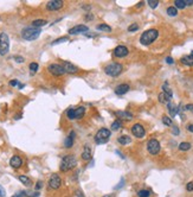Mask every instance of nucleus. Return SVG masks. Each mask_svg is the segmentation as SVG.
Returning a JSON list of instances; mask_svg holds the SVG:
<instances>
[{"mask_svg":"<svg viewBox=\"0 0 193 197\" xmlns=\"http://www.w3.org/2000/svg\"><path fill=\"white\" fill-rule=\"evenodd\" d=\"M158 36H159V31L156 29H149L145 31L142 35H141V37H140V43L142 44V45H151L153 42H154L156 38H158Z\"/></svg>","mask_w":193,"mask_h":197,"instance_id":"obj_1","label":"nucleus"},{"mask_svg":"<svg viewBox=\"0 0 193 197\" xmlns=\"http://www.w3.org/2000/svg\"><path fill=\"white\" fill-rule=\"evenodd\" d=\"M122 70H123V65L117 63V62H111L104 67V72L108 76H111V77L118 76L122 72Z\"/></svg>","mask_w":193,"mask_h":197,"instance_id":"obj_2","label":"nucleus"},{"mask_svg":"<svg viewBox=\"0 0 193 197\" xmlns=\"http://www.w3.org/2000/svg\"><path fill=\"white\" fill-rule=\"evenodd\" d=\"M77 165V159L75 158V156H65V157L62 159L60 162V170L63 172H67L69 170H72V169L76 168Z\"/></svg>","mask_w":193,"mask_h":197,"instance_id":"obj_3","label":"nucleus"},{"mask_svg":"<svg viewBox=\"0 0 193 197\" xmlns=\"http://www.w3.org/2000/svg\"><path fill=\"white\" fill-rule=\"evenodd\" d=\"M42 30L37 28H25L21 31V37L25 40H36L39 37Z\"/></svg>","mask_w":193,"mask_h":197,"instance_id":"obj_4","label":"nucleus"},{"mask_svg":"<svg viewBox=\"0 0 193 197\" xmlns=\"http://www.w3.org/2000/svg\"><path fill=\"white\" fill-rule=\"evenodd\" d=\"M110 136H111L110 129L104 128V127L101 128V129L97 131L96 136H95V141H96V144H98V145L107 144L108 140H109V138H110Z\"/></svg>","mask_w":193,"mask_h":197,"instance_id":"obj_5","label":"nucleus"},{"mask_svg":"<svg viewBox=\"0 0 193 197\" xmlns=\"http://www.w3.org/2000/svg\"><path fill=\"white\" fill-rule=\"evenodd\" d=\"M10 50V39L6 32H1L0 33V55L5 56L7 55Z\"/></svg>","mask_w":193,"mask_h":197,"instance_id":"obj_6","label":"nucleus"},{"mask_svg":"<svg viewBox=\"0 0 193 197\" xmlns=\"http://www.w3.org/2000/svg\"><path fill=\"white\" fill-rule=\"evenodd\" d=\"M86 113L84 107H78V108H69L67 110V117L70 120H75V119H81Z\"/></svg>","mask_w":193,"mask_h":197,"instance_id":"obj_7","label":"nucleus"},{"mask_svg":"<svg viewBox=\"0 0 193 197\" xmlns=\"http://www.w3.org/2000/svg\"><path fill=\"white\" fill-rule=\"evenodd\" d=\"M147 150H148V152H149V154H152V156H156L159 152H160V143H159V140L158 139H149L148 141H147Z\"/></svg>","mask_w":193,"mask_h":197,"instance_id":"obj_8","label":"nucleus"},{"mask_svg":"<svg viewBox=\"0 0 193 197\" xmlns=\"http://www.w3.org/2000/svg\"><path fill=\"white\" fill-rule=\"evenodd\" d=\"M48 70H49V72H50L51 75H53V76H62V75L65 74V70L63 68V65H62V64H57V63L50 64L48 67Z\"/></svg>","mask_w":193,"mask_h":197,"instance_id":"obj_9","label":"nucleus"},{"mask_svg":"<svg viewBox=\"0 0 193 197\" xmlns=\"http://www.w3.org/2000/svg\"><path fill=\"white\" fill-rule=\"evenodd\" d=\"M60 185H62V178L59 177L57 173L51 175V177L49 179V187L53 190H57Z\"/></svg>","mask_w":193,"mask_h":197,"instance_id":"obj_10","label":"nucleus"},{"mask_svg":"<svg viewBox=\"0 0 193 197\" xmlns=\"http://www.w3.org/2000/svg\"><path fill=\"white\" fill-rule=\"evenodd\" d=\"M132 133L134 134V137L136 138H144L146 136V131L144 126L141 125V124H135V125H133V127H132Z\"/></svg>","mask_w":193,"mask_h":197,"instance_id":"obj_11","label":"nucleus"},{"mask_svg":"<svg viewBox=\"0 0 193 197\" xmlns=\"http://www.w3.org/2000/svg\"><path fill=\"white\" fill-rule=\"evenodd\" d=\"M64 2L62 0H51L46 4V10L48 11H58L63 7Z\"/></svg>","mask_w":193,"mask_h":197,"instance_id":"obj_12","label":"nucleus"},{"mask_svg":"<svg viewBox=\"0 0 193 197\" xmlns=\"http://www.w3.org/2000/svg\"><path fill=\"white\" fill-rule=\"evenodd\" d=\"M128 54H129V50L125 45H118V46H116L115 49H114V56L117 57V58L126 57Z\"/></svg>","mask_w":193,"mask_h":197,"instance_id":"obj_13","label":"nucleus"},{"mask_svg":"<svg viewBox=\"0 0 193 197\" xmlns=\"http://www.w3.org/2000/svg\"><path fill=\"white\" fill-rule=\"evenodd\" d=\"M89 31V28L87 25H76L69 30V35H79V33H87Z\"/></svg>","mask_w":193,"mask_h":197,"instance_id":"obj_14","label":"nucleus"},{"mask_svg":"<svg viewBox=\"0 0 193 197\" xmlns=\"http://www.w3.org/2000/svg\"><path fill=\"white\" fill-rule=\"evenodd\" d=\"M115 114H116V117L118 118V120H120V121H121V120H125V121H130V120H133V118H134V115H133L132 113L126 112V110H118V112H116Z\"/></svg>","mask_w":193,"mask_h":197,"instance_id":"obj_15","label":"nucleus"},{"mask_svg":"<svg viewBox=\"0 0 193 197\" xmlns=\"http://www.w3.org/2000/svg\"><path fill=\"white\" fill-rule=\"evenodd\" d=\"M62 65H63V68L65 70V72H68V74H76L78 71V68L76 65H74L72 63H70V62H63L62 63Z\"/></svg>","mask_w":193,"mask_h":197,"instance_id":"obj_16","label":"nucleus"},{"mask_svg":"<svg viewBox=\"0 0 193 197\" xmlns=\"http://www.w3.org/2000/svg\"><path fill=\"white\" fill-rule=\"evenodd\" d=\"M129 84H127V83H122V84H118L115 89V94L116 95H125L126 93H128L129 91Z\"/></svg>","mask_w":193,"mask_h":197,"instance_id":"obj_17","label":"nucleus"},{"mask_svg":"<svg viewBox=\"0 0 193 197\" xmlns=\"http://www.w3.org/2000/svg\"><path fill=\"white\" fill-rule=\"evenodd\" d=\"M10 165L13 169H19L23 165V159L19 156H13L10 159Z\"/></svg>","mask_w":193,"mask_h":197,"instance_id":"obj_18","label":"nucleus"},{"mask_svg":"<svg viewBox=\"0 0 193 197\" xmlns=\"http://www.w3.org/2000/svg\"><path fill=\"white\" fill-rule=\"evenodd\" d=\"M74 138H75V132L71 131L70 134H69L68 137L65 138V140H64V147L65 148L72 147V145H74Z\"/></svg>","mask_w":193,"mask_h":197,"instance_id":"obj_19","label":"nucleus"},{"mask_svg":"<svg viewBox=\"0 0 193 197\" xmlns=\"http://www.w3.org/2000/svg\"><path fill=\"white\" fill-rule=\"evenodd\" d=\"M172 96H173V94H167V93H164L162 91V93L159 94V101L161 103H168V102H171Z\"/></svg>","mask_w":193,"mask_h":197,"instance_id":"obj_20","label":"nucleus"},{"mask_svg":"<svg viewBox=\"0 0 193 197\" xmlns=\"http://www.w3.org/2000/svg\"><path fill=\"white\" fill-rule=\"evenodd\" d=\"M167 108H168V112H169L171 117H175L178 114V112H179V107H177L172 102H168L167 103Z\"/></svg>","mask_w":193,"mask_h":197,"instance_id":"obj_21","label":"nucleus"},{"mask_svg":"<svg viewBox=\"0 0 193 197\" xmlns=\"http://www.w3.org/2000/svg\"><path fill=\"white\" fill-rule=\"evenodd\" d=\"M91 148L89 147V146H84V150H83V152H82V159L83 160H89V159H91Z\"/></svg>","mask_w":193,"mask_h":197,"instance_id":"obj_22","label":"nucleus"},{"mask_svg":"<svg viewBox=\"0 0 193 197\" xmlns=\"http://www.w3.org/2000/svg\"><path fill=\"white\" fill-rule=\"evenodd\" d=\"M181 63L185 64V65H190V67H193V56L190 55V56H184L181 58Z\"/></svg>","mask_w":193,"mask_h":197,"instance_id":"obj_23","label":"nucleus"},{"mask_svg":"<svg viewBox=\"0 0 193 197\" xmlns=\"http://www.w3.org/2000/svg\"><path fill=\"white\" fill-rule=\"evenodd\" d=\"M48 24V20L45 19H36L33 23H32V26L33 28H37V29H39V28H42V26H44V25H46Z\"/></svg>","mask_w":193,"mask_h":197,"instance_id":"obj_24","label":"nucleus"},{"mask_svg":"<svg viewBox=\"0 0 193 197\" xmlns=\"http://www.w3.org/2000/svg\"><path fill=\"white\" fill-rule=\"evenodd\" d=\"M117 141H118L121 145H128V144H130L132 139L129 138L128 136H121V137L117 138Z\"/></svg>","mask_w":193,"mask_h":197,"instance_id":"obj_25","label":"nucleus"},{"mask_svg":"<svg viewBox=\"0 0 193 197\" xmlns=\"http://www.w3.org/2000/svg\"><path fill=\"white\" fill-rule=\"evenodd\" d=\"M18 179H19L20 182H21V183H23V184H24L25 187H30V185L32 184V180H31V179H30L27 176H24V175H21V176H19V177H18Z\"/></svg>","mask_w":193,"mask_h":197,"instance_id":"obj_26","label":"nucleus"},{"mask_svg":"<svg viewBox=\"0 0 193 197\" xmlns=\"http://www.w3.org/2000/svg\"><path fill=\"white\" fill-rule=\"evenodd\" d=\"M96 29L98 31H103V32H110L111 31V28L109 25H107V24H98L96 26Z\"/></svg>","mask_w":193,"mask_h":197,"instance_id":"obj_27","label":"nucleus"},{"mask_svg":"<svg viewBox=\"0 0 193 197\" xmlns=\"http://www.w3.org/2000/svg\"><path fill=\"white\" fill-rule=\"evenodd\" d=\"M24 196L25 197H38L39 191H32V190H24Z\"/></svg>","mask_w":193,"mask_h":197,"instance_id":"obj_28","label":"nucleus"},{"mask_svg":"<svg viewBox=\"0 0 193 197\" xmlns=\"http://www.w3.org/2000/svg\"><path fill=\"white\" fill-rule=\"evenodd\" d=\"M191 148V144L188 141H184V143H180L179 144V150L180 151H187Z\"/></svg>","mask_w":193,"mask_h":197,"instance_id":"obj_29","label":"nucleus"},{"mask_svg":"<svg viewBox=\"0 0 193 197\" xmlns=\"http://www.w3.org/2000/svg\"><path fill=\"white\" fill-rule=\"evenodd\" d=\"M174 5H175V9H180V10H183V9L186 7L185 0H175L174 1Z\"/></svg>","mask_w":193,"mask_h":197,"instance_id":"obj_30","label":"nucleus"},{"mask_svg":"<svg viewBox=\"0 0 193 197\" xmlns=\"http://www.w3.org/2000/svg\"><path fill=\"white\" fill-rule=\"evenodd\" d=\"M167 14L171 16V17H175V16L178 14V11L175 9V6H169V7L167 9Z\"/></svg>","mask_w":193,"mask_h":197,"instance_id":"obj_31","label":"nucleus"},{"mask_svg":"<svg viewBox=\"0 0 193 197\" xmlns=\"http://www.w3.org/2000/svg\"><path fill=\"white\" fill-rule=\"evenodd\" d=\"M149 195H151V191L147 190V189H142V190L137 191V196L139 197H149Z\"/></svg>","mask_w":193,"mask_h":197,"instance_id":"obj_32","label":"nucleus"},{"mask_svg":"<svg viewBox=\"0 0 193 197\" xmlns=\"http://www.w3.org/2000/svg\"><path fill=\"white\" fill-rule=\"evenodd\" d=\"M38 67H39L38 63H36V62H32V63H31V64L29 65L30 72H31V74H35V72H36V71L38 70Z\"/></svg>","mask_w":193,"mask_h":197,"instance_id":"obj_33","label":"nucleus"},{"mask_svg":"<svg viewBox=\"0 0 193 197\" xmlns=\"http://www.w3.org/2000/svg\"><path fill=\"white\" fill-rule=\"evenodd\" d=\"M121 125H122V124H121L120 120H115V121L113 122V125H111V129H113V131H117V129L121 128Z\"/></svg>","mask_w":193,"mask_h":197,"instance_id":"obj_34","label":"nucleus"},{"mask_svg":"<svg viewBox=\"0 0 193 197\" xmlns=\"http://www.w3.org/2000/svg\"><path fill=\"white\" fill-rule=\"evenodd\" d=\"M162 122L166 126H172L173 125V121H172V119L169 118V117H164L162 118Z\"/></svg>","mask_w":193,"mask_h":197,"instance_id":"obj_35","label":"nucleus"},{"mask_svg":"<svg viewBox=\"0 0 193 197\" xmlns=\"http://www.w3.org/2000/svg\"><path fill=\"white\" fill-rule=\"evenodd\" d=\"M137 30H139V25L137 24H132V25L128 26V31L129 32H135Z\"/></svg>","mask_w":193,"mask_h":197,"instance_id":"obj_36","label":"nucleus"},{"mask_svg":"<svg viewBox=\"0 0 193 197\" xmlns=\"http://www.w3.org/2000/svg\"><path fill=\"white\" fill-rule=\"evenodd\" d=\"M162 89H164V93H167V94H173V93H172V90H171V88L168 87V83H167V82H165L164 83Z\"/></svg>","mask_w":193,"mask_h":197,"instance_id":"obj_37","label":"nucleus"},{"mask_svg":"<svg viewBox=\"0 0 193 197\" xmlns=\"http://www.w3.org/2000/svg\"><path fill=\"white\" fill-rule=\"evenodd\" d=\"M148 5H149L152 9H155V7H158L159 1H158V0H148Z\"/></svg>","mask_w":193,"mask_h":197,"instance_id":"obj_38","label":"nucleus"},{"mask_svg":"<svg viewBox=\"0 0 193 197\" xmlns=\"http://www.w3.org/2000/svg\"><path fill=\"white\" fill-rule=\"evenodd\" d=\"M68 40V37H62V38H58L57 40H53L51 44L52 45H56V44H58V43H62V42H67Z\"/></svg>","mask_w":193,"mask_h":197,"instance_id":"obj_39","label":"nucleus"},{"mask_svg":"<svg viewBox=\"0 0 193 197\" xmlns=\"http://www.w3.org/2000/svg\"><path fill=\"white\" fill-rule=\"evenodd\" d=\"M19 82H18V80H11L10 81V86H12V87H16V86H18L19 87Z\"/></svg>","mask_w":193,"mask_h":197,"instance_id":"obj_40","label":"nucleus"},{"mask_svg":"<svg viewBox=\"0 0 193 197\" xmlns=\"http://www.w3.org/2000/svg\"><path fill=\"white\" fill-rule=\"evenodd\" d=\"M186 190H187V191H193V180L192 182H190V183H187Z\"/></svg>","mask_w":193,"mask_h":197,"instance_id":"obj_41","label":"nucleus"},{"mask_svg":"<svg viewBox=\"0 0 193 197\" xmlns=\"http://www.w3.org/2000/svg\"><path fill=\"white\" fill-rule=\"evenodd\" d=\"M14 61H16V62H18V63H23L25 59L23 58L21 56H16V57H14Z\"/></svg>","mask_w":193,"mask_h":197,"instance_id":"obj_42","label":"nucleus"},{"mask_svg":"<svg viewBox=\"0 0 193 197\" xmlns=\"http://www.w3.org/2000/svg\"><path fill=\"white\" fill-rule=\"evenodd\" d=\"M185 109H186V110H191V112H193V103L186 105V106H185Z\"/></svg>","mask_w":193,"mask_h":197,"instance_id":"obj_43","label":"nucleus"},{"mask_svg":"<svg viewBox=\"0 0 193 197\" xmlns=\"http://www.w3.org/2000/svg\"><path fill=\"white\" fill-rule=\"evenodd\" d=\"M6 195V191H5V189L0 185V197H5Z\"/></svg>","mask_w":193,"mask_h":197,"instance_id":"obj_44","label":"nucleus"},{"mask_svg":"<svg viewBox=\"0 0 193 197\" xmlns=\"http://www.w3.org/2000/svg\"><path fill=\"white\" fill-rule=\"evenodd\" d=\"M40 188H43V182L39 180V182H37V184H36V191H38Z\"/></svg>","mask_w":193,"mask_h":197,"instance_id":"obj_45","label":"nucleus"},{"mask_svg":"<svg viewBox=\"0 0 193 197\" xmlns=\"http://www.w3.org/2000/svg\"><path fill=\"white\" fill-rule=\"evenodd\" d=\"M12 197H25V196H24V192L23 191H19V192H17L16 195H13Z\"/></svg>","mask_w":193,"mask_h":197,"instance_id":"obj_46","label":"nucleus"},{"mask_svg":"<svg viewBox=\"0 0 193 197\" xmlns=\"http://www.w3.org/2000/svg\"><path fill=\"white\" fill-rule=\"evenodd\" d=\"M185 4H186V6H192L193 0H185Z\"/></svg>","mask_w":193,"mask_h":197,"instance_id":"obj_47","label":"nucleus"},{"mask_svg":"<svg viewBox=\"0 0 193 197\" xmlns=\"http://www.w3.org/2000/svg\"><path fill=\"white\" fill-rule=\"evenodd\" d=\"M173 133H174V136H178V134H179V128L177 127V126H174L173 127Z\"/></svg>","mask_w":193,"mask_h":197,"instance_id":"obj_48","label":"nucleus"},{"mask_svg":"<svg viewBox=\"0 0 193 197\" xmlns=\"http://www.w3.org/2000/svg\"><path fill=\"white\" fill-rule=\"evenodd\" d=\"M166 62H167V63H168V64H173V58H172V57H167V58H166Z\"/></svg>","mask_w":193,"mask_h":197,"instance_id":"obj_49","label":"nucleus"},{"mask_svg":"<svg viewBox=\"0 0 193 197\" xmlns=\"http://www.w3.org/2000/svg\"><path fill=\"white\" fill-rule=\"evenodd\" d=\"M76 196L77 197H84V195L82 194V191H81V190H77V191H76Z\"/></svg>","mask_w":193,"mask_h":197,"instance_id":"obj_50","label":"nucleus"},{"mask_svg":"<svg viewBox=\"0 0 193 197\" xmlns=\"http://www.w3.org/2000/svg\"><path fill=\"white\" fill-rule=\"evenodd\" d=\"M187 129H188L190 132H192V133H193V124H190V125L187 126Z\"/></svg>","mask_w":193,"mask_h":197,"instance_id":"obj_51","label":"nucleus"},{"mask_svg":"<svg viewBox=\"0 0 193 197\" xmlns=\"http://www.w3.org/2000/svg\"><path fill=\"white\" fill-rule=\"evenodd\" d=\"M141 6H144V2H140V4L136 5V7H141Z\"/></svg>","mask_w":193,"mask_h":197,"instance_id":"obj_52","label":"nucleus"},{"mask_svg":"<svg viewBox=\"0 0 193 197\" xmlns=\"http://www.w3.org/2000/svg\"><path fill=\"white\" fill-rule=\"evenodd\" d=\"M20 118H21V114H18L17 117H14V119H20Z\"/></svg>","mask_w":193,"mask_h":197,"instance_id":"obj_53","label":"nucleus"},{"mask_svg":"<svg viewBox=\"0 0 193 197\" xmlns=\"http://www.w3.org/2000/svg\"><path fill=\"white\" fill-rule=\"evenodd\" d=\"M103 197H113V196H110V195H106V196H103Z\"/></svg>","mask_w":193,"mask_h":197,"instance_id":"obj_54","label":"nucleus"}]
</instances>
